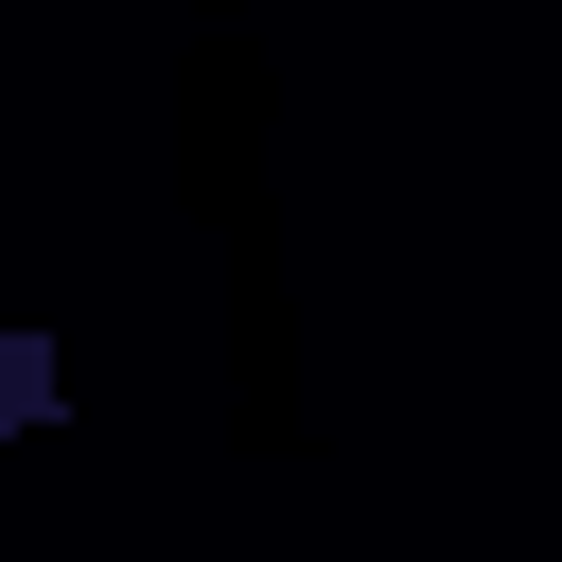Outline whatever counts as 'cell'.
Returning a JSON list of instances; mask_svg holds the SVG:
<instances>
[{
	"instance_id": "obj_1",
	"label": "cell",
	"mask_w": 562,
	"mask_h": 562,
	"mask_svg": "<svg viewBox=\"0 0 562 562\" xmlns=\"http://www.w3.org/2000/svg\"><path fill=\"white\" fill-rule=\"evenodd\" d=\"M70 422V334L53 316H0V457H35Z\"/></svg>"
}]
</instances>
